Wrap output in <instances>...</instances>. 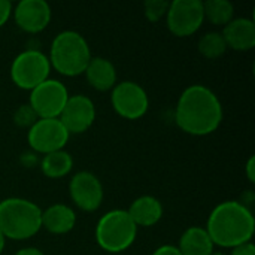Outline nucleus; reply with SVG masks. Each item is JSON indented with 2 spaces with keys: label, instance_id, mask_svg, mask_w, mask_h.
I'll list each match as a JSON object with an SVG mask.
<instances>
[{
  "label": "nucleus",
  "instance_id": "1",
  "mask_svg": "<svg viewBox=\"0 0 255 255\" xmlns=\"http://www.w3.org/2000/svg\"><path fill=\"white\" fill-rule=\"evenodd\" d=\"M224 118V109L218 96L202 84L187 87L175 108V123L187 134L208 136L218 130Z\"/></svg>",
  "mask_w": 255,
  "mask_h": 255
},
{
  "label": "nucleus",
  "instance_id": "2",
  "mask_svg": "<svg viewBox=\"0 0 255 255\" xmlns=\"http://www.w3.org/2000/svg\"><path fill=\"white\" fill-rule=\"evenodd\" d=\"M205 229L215 247L232 250L253 242L255 218L250 206L239 200H226L212 209Z\"/></svg>",
  "mask_w": 255,
  "mask_h": 255
},
{
  "label": "nucleus",
  "instance_id": "3",
  "mask_svg": "<svg viewBox=\"0 0 255 255\" xmlns=\"http://www.w3.org/2000/svg\"><path fill=\"white\" fill-rule=\"evenodd\" d=\"M49 64L57 73L73 78L84 75L93 58L87 39L76 30H63L57 33L49 48Z\"/></svg>",
  "mask_w": 255,
  "mask_h": 255
},
{
  "label": "nucleus",
  "instance_id": "4",
  "mask_svg": "<svg viewBox=\"0 0 255 255\" xmlns=\"http://www.w3.org/2000/svg\"><path fill=\"white\" fill-rule=\"evenodd\" d=\"M42 229V209L24 197L0 200V232L4 239L27 241Z\"/></svg>",
  "mask_w": 255,
  "mask_h": 255
},
{
  "label": "nucleus",
  "instance_id": "5",
  "mask_svg": "<svg viewBox=\"0 0 255 255\" xmlns=\"http://www.w3.org/2000/svg\"><path fill=\"white\" fill-rule=\"evenodd\" d=\"M137 238V227L126 209H112L103 214L94 230L96 244L109 254L127 251Z\"/></svg>",
  "mask_w": 255,
  "mask_h": 255
},
{
  "label": "nucleus",
  "instance_id": "6",
  "mask_svg": "<svg viewBox=\"0 0 255 255\" xmlns=\"http://www.w3.org/2000/svg\"><path fill=\"white\" fill-rule=\"evenodd\" d=\"M51 70L48 55L39 49L28 48L12 60L9 75L10 81L18 88L31 91L49 78Z\"/></svg>",
  "mask_w": 255,
  "mask_h": 255
},
{
  "label": "nucleus",
  "instance_id": "7",
  "mask_svg": "<svg viewBox=\"0 0 255 255\" xmlns=\"http://www.w3.org/2000/svg\"><path fill=\"white\" fill-rule=\"evenodd\" d=\"M69 97V90L61 81L48 78L30 91L28 105L34 111L37 118H58Z\"/></svg>",
  "mask_w": 255,
  "mask_h": 255
},
{
  "label": "nucleus",
  "instance_id": "8",
  "mask_svg": "<svg viewBox=\"0 0 255 255\" xmlns=\"http://www.w3.org/2000/svg\"><path fill=\"white\" fill-rule=\"evenodd\" d=\"M114 111L124 120L136 121L146 115L149 97L146 90L134 81H121L111 90Z\"/></svg>",
  "mask_w": 255,
  "mask_h": 255
},
{
  "label": "nucleus",
  "instance_id": "9",
  "mask_svg": "<svg viewBox=\"0 0 255 255\" xmlns=\"http://www.w3.org/2000/svg\"><path fill=\"white\" fill-rule=\"evenodd\" d=\"M167 30L176 37L193 36L205 22L202 0H173L166 13Z\"/></svg>",
  "mask_w": 255,
  "mask_h": 255
},
{
  "label": "nucleus",
  "instance_id": "10",
  "mask_svg": "<svg viewBox=\"0 0 255 255\" xmlns=\"http://www.w3.org/2000/svg\"><path fill=\"white\" fill-rule=\"evenodd\" d=\"M69 139L70 133L58 118H39L27 131V143L37 155L64 149Z\"/></svg>",
  "mask_w": 255,
  "mask_h": 255
},
{
  "label": "nucleus",
  "instance_id": "11",
  "mask_svg": "<svg viewBox=\"0 0 255 255\" xmlns=\"http://www.w3.org/2000/svg\"><path fill=\"white\" fill-rule=\"evenodd\" d=\"M69 196L78 209L84 212H96L105 199L103 184L93 172L79 170L70 178Z\"/></svg>",
  "mask_w": 255,
  "mask_h": 255
},
{
  "label": "nucleus",
  "instance_id": "12",
  "mask_svg": "<svg viewBox=\"0 0 255 255\" xmlns=\"http://www.w3.org/2000/svg\"><path fill=\"white\" fill-rule=\"evenodd\" d=\"M96 105L85 94L70 96L58 120L72 134L85 133L96 121Z\"/></svg>",
  "mask_w": 255,
  "mask_h": 255
},
{
  "label": "nucleus",
  "instance_id": "13",
  "mask_svg": "<svg viewBox=\"0 0 255 255\" xmlns=\"http://www.w3.org/2000/svg\"><path fill=\"white\" fill-rule=\"evenodd\" d=\"M12 18L22 31L36 34L49 25L52 9L45 0H21L13 6Z\"/></svg>",
  "mask_w": 255,
  "mask_h": 255
},
{
  "label": "nucleus",
  "instance_id": "14",
  "mask_svg": "<svg viewBox=\"0 0 255 255\" xmlns=\"http://www.w3.org/2000/svg\"><path fill=\"white\" fill-rule=\"evenodd\" d=\"M227 48L238 52L251 51L255 46V22L253 18H233L221 31Z\"/></svg>",
  "mask_w": 255,
  "mask_h": 255
},
{
  "label": "nucleus",
  "instance_id": "15",
  "mask_svg": "<svg viewBox=\"0 0 255 255\" xmlns=\"http://www.w3.org/2000/svg\"><path fill=\"white\" fill-rule=\"evenodd\" d=\"M76 226V212L64 203H54L42 211V229L51 235H67Z\"/></svg>",
  "mask_w": 255,
  "mask_h": 255
},
{
  "label": "nucleus",
  "instance_id": "16",
  "mask_svg": "<svg viewBox=\"0 0 255 255\" xmlns=\"http://www.w3.org/2000/svg\"><path fill=\"white\" fill-rule=\"evenodd\" d=\"M136 227H154L163 218V203L154 196H140L126 209Z\"/></svg>",
  "mask_w": 255,
  "mask_h": 255
},
{
  "label": "nucleus",
  "instance_id": "17",
  "mask_svg": "<svg viewBox=\"0 0 255 255\" xmlns=\"http://www.w3.org/2000/svg\"><path fill=\"white\" fill-rule=\"evenodd\" d=\"M88 84L96 91H111L118 82V73L114 63L105 57H93L84 72Z\"/></svg>",
  "mask_w": 255,
  "mask_h": 255
},
{
  "label": "nucleus",
  "instance_id": "18",
  "mask_svg": "<svg viewBox=\"0 0 255 255\" xmlns=\"http://www.w3.org/2000/svg\"><path fill=\"white\" fill-rule=\"evenodd\" d=\"M178 250L182 255H211L215 245L205 227H188L179 238Z\"/></svg>",
  "mask_w": 255,
  "mask_h": 255
},
{
  "label": "nucleus",
  "instance_id": "19",
  "mask_svg": "<svg viewBox=\"0 0 255 255\" xmlns=\"http://www.w3.org/2000/svg\"><path fill=\"white\" fill-rule=\"evenodd\" d=\"M42 173L49 179H60L67 176L73 169V157L66 149L49 152L39 160Z\"/></svg>",
  "mask_w": 255,
  "mask_h": 255
},
{
  "label": "nucleus",
  "instance_id": "20",
  "mask_svg": "<svg viewBox=\"0 0 255 255\" xmlns=\"http://www.w3.org/2000/svg\"><path fill=\"white\" fill-rule=\"evenodd\" d=\"M203 13L205 21L224 27L235 18V4L229 0H206L203 1Z\"/></svg>",
  "mask_w": 255,
  "mask_h": 255
},
{
  "label": "nucleus",
  "instance_id": "21",
  "mask_svg": "<svg viewBox=\"0 0 255 255\" xmlns=\"http://www.w3.org/2000/svg\"><path fill=\"white\" fill-rule=\"evenodd\" d=\"M197 49H199L200 55H203L205 58L215 60V58L223 57L229 48L224 42L221 31H208L199 39Z\"/></svg>",
  "mask_w": 255,
  "mask_h": 255
},
{
  "label": "nucleus",
  "instance_id": "22",
  "mask_svg": "<svg viewBox=\"0 0 255 255\" xmlns=\"http://www.w3.org/2000/svg\"><path fill=\"white\" fill-rule=\"evenodd\" d=\"M167 0H146L143 3V15L149 22H158L166 18L169 9Z\"/></svg>",
  "mask_w": 255,
  "mask_h": 255
},
{
  "label": "nucleus",
  "instance_id": "23",
  "mask_svg": "<svg viewBox=\"0 0 255 255\" xmlns=\"http://www.w3.org/2000/svg\"><path fill=\"white\" fill-rule=\"evenodd\" d=\"M37 120H39L37 115L34 114V111L31 109V106L28 103L18 106L16 111L13 112V123L22 128H30Z\"/></svg>",
  "mask_w": 255,
  "mask_h": 255
},
{
  "label": "nucleus",
  "instance_id": "24",
  "mask_svg": "<svg viewBox=\"0 0 255 255\" xmlns=\"http://www.w3.org/2000/svg\"><path fill=\"white\" fill-rule=\"evenodd\" d=\"M12 9H13L12 1H9V0H0V28L12 16Z\"/></svg>",
  "mask_w": 255,
  "mask_h": 255
},
{
  "label": "nucleus",
  "instance_id": "25",
  "mask_svg": "<svg viewBox=\"0 0 255 255\" xmlns=\"http://www.w3.org/2000/svg\"><path fill=\"white\" fill-rule=\"evenodd\" d=\"M229 255H255L254 244L253 242H248V244L235 247V248H232V251H230Z\"/></svg>",
  "mask_w": 255,
  "mask_h": 255
},
{
  "label": "nucleus",
  "instance_id": "26",
  "mask_svg": "<svg viewBox=\"0 0 255 255\" xmlns=\"http://www.w3.org/2000/svg\"><path fill=\"white\" fill-rule=\"evenodd\" d=\"M21 163L25 166V167H33V166H36V164H39V157H37V154L36 152H24L22 155H21Z\"/></svg>",
  "mask_w": 255,
  "mask_h": 255
},
{
  "label": "nucleus",
  "instance_id": "27",
  "mask_svg": "<svg viewBox=\"0 0 255 255\" xmlns=\"http://www.w3.org/2000/svg\"><path fill=\"white\" fill-rule=\"evenodd\" d=\"M151 255H182L175 245H161Z\"/></svg>",
  "mask_w": 255,
  "mask_h": 255
},
{
  "label": "nucleus",
  "instance_id": "28",
  "mask_svg": "<svg viewBox=\"0 0 255 255\" xmlns=\"http://www.w3.org/2000/svg\"><path fill=\"white\" fill-rule=\"evenodd\" d=\"M245 173H247V178L251 184L255 182V157L251 155L247 161V166H245Z\"/></svg>",
  "mask_w": 255,
  "mask_h": 255
},
{
  "label": "nucleus",
  "instance_id": "29",
  "mask_svg": "<svg viewBox=\"0 0 255 255\" xmlns=\"http://www.w3.org/2000/svg\"><path fill=\"white\" fill-rule=\"evenodd\" d=\"M13 255H45L43 254V251H40L39 248H36V247H27V248H21V250H18L16 253Z\"/></svg>",
  "mask_w": 255,
  "mask_h": 255
},
{
  "label": "nucleus",
  "instance_id": "30",
  "mask_svg": "<svg viewBox=\"0 0 255 255\" xmlns=\"http://www.w3.org/2000/svg\"><path fill=\"white\" fill-rule=\"evenodd\" d=\"M4 247H6V239H4L3 233L0 232V255H1V253L4 251Z\"/></svg>",
  "mask_w": 255,
  "mask_h": 255
},
{
  "label": "nucleus",
  "instance_id": "31",
  "mask_svg": "<svg viewBox=\"0 0 255 255\" xmlns=\"http://www.w3.org/2000/svg\"><path fill=\"white\" fill-rule=\"evenodd\" d=\"M211 255H229V254H226L224 251H217V250H215V251H214Z\"/></svg>",
  "mask_w": 255,
  "mask_h": 255
}]
</instances>
